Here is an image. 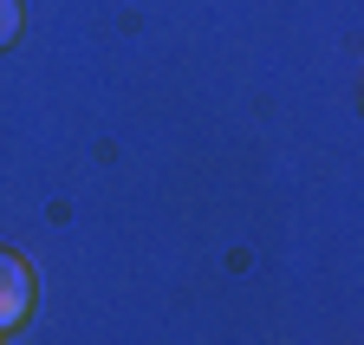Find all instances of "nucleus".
<instances>
[{"instance_id": "f257e3e1", "label": "nucleus", "mask_w": 364, "mask_h": 345, "mask_svg": "<svg viewBox=\"0 0 364 345\" xmlns=\"http://www.w3.org/2000/svg\"><path fill=\"white\" fill-rule=\"evenodd\" d=\"M26 313H33V267L20 261L14 248H0V339L20 332Z\"/></svg>"}, {"instance_id": "f03ea898", "label": "nucleus", "mask_w": 364, "mask_h": 345, "mask_svg": "<svg viewBox=\"0 0 364 345\" xmlns=\"http://www.w3.org/2000/svg\"><path fill=\"white\" fill-rule=\"evenodd\" d=\"M20 39V0H0V53Z\"/></svg>"}, {"instance_id": "7ed1b4c3", "label": "nucleus", "mask_w": 364, "mask_h": 345, "mask_svg": "<svg viewBox=\"0 0 364 345\" xmlns=\"http://www.w3.org/2000/svg\"><path fill=\"white\" fill-rule=\"evenodd\" d=\"M0 345H7V339H0Z\"/></svg>"}]
</instances>
